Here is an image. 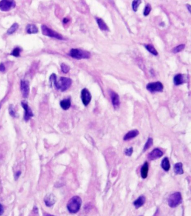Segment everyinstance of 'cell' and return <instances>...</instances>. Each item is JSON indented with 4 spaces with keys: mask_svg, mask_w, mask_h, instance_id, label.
<instances>
[{
    "mask_svg": "<svg viewBox=\"0 0 191 216\" xmlns=\"http://www.w3.org/2000/svg\"><path fill=\"white\" fill-rule=\"evenodd\" d=\"M16 6L14 1H0V10L2 11H8Z\"/></svg>",
    "mask_w": 191,
    "mask_h": 216,
    "instance_id": "52a82bcc",
    "label": "cell"
},
{
    "mask_svg": "<svg viewBox=\"0 0 191 216\" xmlns=\"http://www.w3.org/2000/svg\"><path fill=\"white\" fill-rule=\"evenodd\" d=\"M26 33L28 34H36L38 32L37 26L34 24H28L26 28Z\"/></svg>",
    "mask_w": 191,
    "mask_h": 216,
    "instance_id": "ffe728a7",
    "label": "cell"
},
{
    "mask_svg": "<svg viewBox=\"0 0 191 216\" xmlns=\"http://www.w3.org/2000/svg\"><path fill=\"white\" fill-rule=\"evenodd\" d=\"M69 55L71 57L77 60L89 58L91 56V54L88 51L78 48L71 49Z\"/></svg>",
    "mask_w": 191,
    "mask_h": 216,
    "instance_id": "3957f363",
    "label": "cell"
},
{
    "mask_svg": "<svg viewBox=\"0 0 191 216\" xmlns=\"http://www.w3.org/2000/svg\"><path fill=\"white\" fill-rule=\"evenodd\" d=\"M110 97L112 100V104L114 108H117L119 107L120 104V101H119V97L117 93L113 91H110Z\"/></svg>",
    "mask_w": 191,
    "mask_h": 216,
    "instance_id": "7c38bea8",
    "label": "cell"
},
{
    "mask_svg": "<svg viewBox=\"0 0 191 216\" xmlns=\"http://www.w3.org/2000/svg\"><path fill=\"white\" fill-rule=\"evenodd\" d=\"M20 89L22 97L24 98L28 97L30 92L29 83L27 80H22L20 84Z\"/></svg>",
    "mask_w": 191,
    "mask_h": 216,
    "instance_id": "9c48e42d",
    "label": "cell"
},
{
    "mask_svg": "<svg viewBox=\"0 0 191 216\" xmlns=\"http://www.w3.org/2000/svg\"><path fill=\"white\" fill-rule=\"evenodd\" d=\"M146 89L147 90L151 92H162L163 90L164 86L161 82L160 81H156L147 84L146 86Z\"/></svg>",
    "mask_w": 191,
    "mask_h": 216,
    "instance_id": "8992f818",
    "label": "cell"
},
{
    "mask_svg": "<svg viewBox=\"0 0 191 216\" xmlns=\"http://www.w3.org/2000/svg\"><path fill=\"white\" fill-rule=\"evenodd\" d=\"M68 22V19L67 18H64L63 19V22L65 23V24H66Z\"/></svg>",
    "mask_w": 191,
    "mask_h": 216,
    "instance_id": "d590c367",
    "label": "cell"
},
{
    "mask_svg": "<svg viewBox=\"0 0 191 216\" xmlns=\"http://www.w3.org/2000/svg\"><path fill=\"white\" fill-rule=\"evenodd\" d=\"M41 29H42V34L44 36H49V37H52V38H56V39H59V40L64 39L62 35H61L60 34L58 33L57 32H55V31L53 30L52 29L49 28L47 26H46L45 25H42Z\"/></svg>",
    "mask_w": 191,
    "mask_h": 216,
    "instance_id": "5b68a950",
    "label": "cell"
},
{
    "mask_svg": "<svg viewBox=\"0 0 191 216\" xmlns=\"http://www.w3.org/2000/svg\"><path fill=\"white\" fill-rule=\"evenodd\" d=\"M49 81L51 84H53L54 86L61 92L67 90L72 84V80L68 78L61 77L59 80L57 79V76L55 74H52L50 76Z\"/></svg>",
    "mask_w": 191,
    "mask_h": 216,
    "instance_id": "6da1fadb",
    "label": "cell"
},
{
    "mask_svg": "<svg viewBox=\"0 0 191 216\" xmlns=\"http://www.w3.org/2000/svg\"><path fill=\"white\" fill-rule=\"evenodd\" d=\"M5 70V66L3 65V64L1 63L0 64V72H3Z\"/></svg>",
    "mask_w": 191,
    "mask_h": 216,
    "instance_id": "d6a6232c",
    "label": "cell"
},
{
    "mask_svg": "<svg viewBox=\"0 0 191 216\" xmlns=\"http://www.w3.org/2000/svg\"><path fill=\"white\" fill-rule=\"evenodd\" d=\"M145 201H146L145 197L144 195H141L133 202V205L136 209H138L145 204Z\"/></svg>",
    "mask_w": 191,
    "mask_h": 216,
    "instance_id": "2e32d148",
    "label": "cell"
},
{
    "mask_svg": "<svg viewBox=\"0 0 191 216\" xmlns=\"http://www.w3.org/2000/svg\"><path fill=\"white\" fill-rule=\"evenodd\" d=\"M18 28H19V25L17 23L15 22L11 26V27L9 29H8L7 31V34L8 35H11L13 34L14 33H15Z\"/></svg>",
    "mask_w": 191,
    "mask_h": 216,
    "instance_id": "cb8c5ba5",
    "label": "cell"
},
{
    "mask_svg": "<svg viewBox=\"0 0 191 216\" xmlns=\"http://www.w3.org/2000/svg\"><path fill=\"white\" fill-rule=\"evenodd\" d=\"M141 3V1H134L132 2V9L135 12L137 11V9Z\"/></svg>",
    "mask_w": 191,
    "mask_h": 216,
    "instance_id": "83f0119b",
    "label": "cell"
},
{
    "mask_svg": "<svg viewBox=\"0 0 191 216\" xmlns=\"http://www.w3.org/2000/svg\"><path fill=\"white\" fill-rule=\"evenodd\" d=\"M21 51H22V50H21V49H20V48H19V47H16V48H14V49L13 50V52H11V55H12V56H14V57L17 58V57L20 56V52H21Z\"/></svg>",
    "mask_w": 191,
    "mask_h": 216,
    "instance_id": "4316f807",
    "label": "cell"
},
{
    "mask_svg": "<svg viewBox=\"0 0 191 216\" xmlns=\"http://www.w3.org/2000/svg\"><path fill=\"white\" fill-rule=\"evenodd\" d=\"M162 169L165 171H168L170 168V162H169V159L167 157H165L162 159Z\"/></svg>",
    "mask_w": 191,
    "mask_h": 216,
    "instance_id": "7402d4cb",
    "label": "cell"
},
{
    "mask_svg": "<svg viewBox=\"0 0 191 216\" xmlns=\"http://www.w3.org/2000/svg\"><path fill=\"white\" fill-rule=\"evenodd\" d=\"M162 155H163V152L159 149L156 148L148 154V158L150 161H153L155 159L162 157Z\"/></svg>",
    "mask_w": 191,
    "mask_h": 216,
    "instance_id": "8fae6325",
    "label": "cell"
},
{
    "mask_svg": "<svg viewBox=\"0 0 191 216\" xmlns=\"http://www.w3.org/2000/svg\"><path fill=\"white\" fill-rule=\"evenodd\" d=\"M9 113L10 114V115L13 117H16L17 115H16V113L15 112V109L14 108V106L13 105H10V106L9 107Z\"/></svg>",
    "mask_w": 191,
    "mask_h": 216,
    "instance_id": "4dcf8cb0",
    "label": "cell"
},
{
    "mask_svg": "<svg viewBox=\"0 0 191 216\" xmlns=\"http://www.w3.org/2000/svg\"><path fill=\"white\" fill-rule=\"evenodd\" d=\"M185 80L184 78V75H182L181 74H178L174 76V79H173L174 84L176 86L181 85V84H183L184 83H185Z\"/></svg>",
    "mask_w": 191,
    "mask_h": 216,
    "instance_id": "9a60e30c",
    "label": "cell"
},
{
    "mask_svg": "<svg viewBox=\"0 0 191 216\" xmlns=\"http://www.w3.org/2000/svg\"><path fill=\"white\" fill-rule=\"evenodd\" d=\"M187 7H188L189 11L191 12V6L190 5H187Z\"/></svg>",
    "mask_w": 191,
    "mask_h": 216,
    "instance_id": "8d00e7d4",
    "label": "cell"
},
{
    "mask_svg": "<svg viewBox=\"0 0 191 216\" xmlns=\"http://www.w3.org/2000/svg\"><path fill=\"white\" fill-rule=\"evenodd\" d=\"M56 198L53 194H48L44 198V202L47 206L51 207L55 204Z\"/></svg>",
    "mask_w": 191,
    "mask_h": 216,
    "instance_id": "4fadbf2b",
    "label": "cell"
},
{
    "mask_svg": "<svg viewBox=\"0 0 191 216\" xmlns=\"http://www.w3.org/2000/svg\"><path fill=\"white\" fill-rule=\"evenodd\" d=\"M153 144V140L151 137H149L147 140L146 143L145 145L144 148V151H146L147 149H148Z\"/></svg>",
    "mask_w": 191,
    "mask_h": 216,
    "instance_id": "d4e9b609",
    "label": "cell"
},
{
    "mask_svg": "<svg viewBox=\"0 0 191 216\" xmlns=\"http://www.w3.org/2000/svg\"><path fill=\"white\" fill-rule=\"evenodd\" d=\"M151 11V6L150 4H148L145 7V9H144V15L145 16H148L149 14L150 13Z\"/></svg>",
    "mask_w": 191,
    "mask_h": 216,
    "instance_id": "f546056e",
    "label": "cell"
},
{
    "mask_svg": "<svg viewBox=\"0 0 191 216\" xmlns=\"http://www.w3.org/2000/svg\"><path fill=\"white\" fill-rule=\"evenodd\" d=\"M20 173H21L20 172H17V173L15 175V177H16V179H17L19 177V176L20 175Z\"/></svg>",
    "mask_w": 191,
    "mask_h": 216,
    "instance_id": "e575fe53",
    "label": "cell"
},
{
    "mask_svg": "<svg viewBox=\"0 0 191 216\" xmlns=\"http://www.w3.org/2000/svg\"><path fill=\"white\" fill-rule=\"evenodd\" d=\"M125 154L127 156H131L133 153V148L131 147L130 148H127L125 150Z\"/></svg>",
    "mask_w": 191,
    "mask_h": 216,
    "instance_id": "1f68e13d",
    "label": "cell"
},
{
    "mask_svg": "<svg viewBox=\"0 0 191 216\" xmlns=\"http://www.w3.org/2000/svg\"><path fill=\"white\" fill-rule=\"evenodd\" d=\"M184 48H185V44H180V45L176 46L175 48H174L173 50V52L174 53H178V52L183 50Z\"/></svg>",
    "mask_w": 191,
    "mask_h": 216,
    "instance_id": "484cf974",
    "label": "cell"
},
{
    "mask_svg": "<svg viewBox=\"0 0 191 216\" xmlns=\"http://www.w3.org/2000/svg\"><path fill=\"white\" fill-rule=\"evenodd\" d=\"M182 202V195L179 192H176L169 196L168 203L171 208H175L178 206Z\"/></svg>",
    "mask_w": 191,
    "mask_h": 216,
    "instance_id": "277c9868",
    "label": "cell"
},
{
    "mask_svg": "<svg viewBox=\"0 0 191 216\" xmlns=\"http://www.w3.org/2000/svg\"><path fill=\"white\" fill-rule=\"evenodd\" d=\"M148 173V163L147 162H145L144 165L141 169V177L144 179H146L147 177Z\"/></svg>",
    "mask_w": 191,
    "mask_h": 216,
    "instance_id": "ac0fdd59",
    "label": "cell"
},
{
    "mask_svg": "<svg viewBox=\"0 0 191 216\" xmlns=\"http://www.w3.org/2000/svg\"><path fill=\"white\" fill-rule=\"evenodd\" d=\"M44 216H52V215H49V214H46V215H44Z\"/></svg>",
    "mask_w": 191,
    "mask_h": 216,
    "instance_id": "74e56055",
    "label": "cell"
},
{
    "mask_svg": "<svg viewBox=\"0 0 191 216\" xmlns=\"http://www.w3.org/2000/svg\"><path fill=\"white\" fill-rule=\"evenodd\" d=\"M82 200L79 196L72 197L67 204V209L71 213H76L80 209Z\"/></svg>",
    "mask_w": 191,
    "mask_h": 216,
    "instance_id": "7a4b0ae2",
    "label": "cell"
},
{
    "mask_svg": "<svg viewBox=\"0 0 191 216\" xmlns=\"http://www.w3.org/2000/svg\"><path fill=\"white\" fill-rule=\"evenodd\" d=\"M96 20L98 23V25L100 30L103 31H109V28L106 24V23L102 19L97 18H96Z\"/></svg>",
    "mask_w": 191,
    "mask_h": 216,
    "instance_id": "e0dca14e",
    "label": "cell"
},
{
    "mask_svg": "<svg viewBox=\"0 0 191 216\" xmlns=\"http://www.w3.org/2000/svg\"><path fill=\"white\" fill-rule=\"evenodd\" d=\"M139 134V131L137 130H133L131 131H130L128 132L125 137H123V140L125 141L130 140L131 139H132L133 138L136 137Z\"/></svg>",
    "mask_w": 191,
    "mask_h": 216,
    "instance_id": "5bb4252c",
    "label": "cell"
},
{
    "mask_svg": "<svg viewBox=\"0 0 191 216\" xmlns=\"http://www.w3.org/2000/svg\"><path fill=\"white\" fill-rule=\"evenodd\" d=\"M3 212H4L3 207L1 204H0V216H1L3 213Z\"/></svg>",
    "mask_w": 191,
    "mask_h": 216,
    "instance_id": "836d02e7",
    "label": "cell"
},
{
    "mask_svg": "<svg viewBox=\"0 0 191 216\" xmlns=\"http://www.w3.org/2000/svg\"><path fill=\"white\" fill-rule=\"evenodd\" d=\"M174 172L176 175H182L183 174V164L181 162L176 163L174 165Z\"/></svg>",
    "mask_w": 191,
    "mask_h": 216,
    "instance_id": "44dd1931",
    "label": "cell"
},
{
    "mask_svg": "<svg viewBox=\"0 0 191 216\" xmlns=\"http://www.w3.org/2000/svg\"><path fill=\"white\" fill-rule=\"evenodd\" d=\"M81 98L83 104L85 106H88L91 100V95L88 89L84 88L81 90Z\"/></svg>",
    "mask_w": 191,
    "mask_h": 216,
    "instance_id": "ba28073f",
    "label": "cell"
},
{
    "mask_svg": "<svg viewBox=\"0 0 191 216\" xmlns=\"http://www.w3.org/2000/svg\"><path fill=\"white\" fill-rule=\"evenodd\" d=\"M22 108L25 110V115H24V119L25 121H28L31 117L33 116V113L31 111V109L28 104V103L26 101H22Z\"/></svg>",
    "mask_w": 191,
    "mask_h": 216,
    "instance_id": "30bf717a",
    "label": "cell"
},
{
    "mask_svg": "<svg viewBox=\"0 0 191 216\" xmlns=\"http://www.w3.org/2000/svg\"><path fill=\"white\" fill-rule=\"evenodd\" d=\"M0 108H1V106H0Z\"/></svg>",
    "mask_w": 191,
    "mask_h": 216,
    "instance_id": "f35d334b",
    "label": "cell"
},
{
    "mask_svg": "<svg viewBox=\"0 0 191 216\" xmlns=\"http://www.w3.org/2000/svg\"><path fill=\"white\" fill-rule=\"evenodd\" d=\"M60 106L64 110H67L71 107V99L70 98L63 100L60 102Z\"/></svg>",
    "mask_w": 191,
    "mask_h": 216,
    "instance_id": "d6986e66",
    "label": "cell"
},
{
    "mask_svg": "<svg viewBox=\"0 0 191 216\" xmlns=\"http://www.w3.org/2000/svg\"><path fill=\"white\" fill-rule=\"evenodd\" d=\"M61 69L62 72L63 73H65V74L68 73L70 70V66H68V65H67L65 64H63V63L61 65Z\"/></svg>",
    "mask_w": 191,
    "mask_h": 216,
    "instance_id": "f1b7e54d",
    "label": "cell"
},
{
    "mask_svg": "<svg viewBox=\"0 0 191 216\" xmlns=\"http://www.w3.org/2000/svg\"><path fill=\"white\" fill-rule=\"evenodd\" d=\"M145 47L146 49L150 53L153 54L154 56H157L158 55V52L156 50L155 48L154 47L152 44H146L145 45Z\"/></svg>",
    "mask_w": 191,
    "mask_h": 216,
    "instance_id": "603a6c76",
    "label": "cell"
}]
</instances>
